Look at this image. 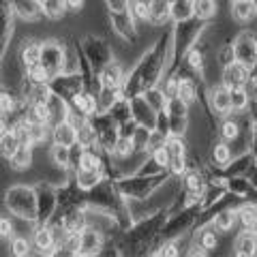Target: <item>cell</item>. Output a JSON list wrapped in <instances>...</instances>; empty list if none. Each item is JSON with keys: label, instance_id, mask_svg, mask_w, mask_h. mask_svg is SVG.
I'll list each match as a JSON object with an SVG mask.
<instances>
[{"label": "cell", "instance_id": "6da1fadb", "mask_svg": "<svg viewBox=\"0 0 257 257\" xmlns=\"http://www.w3.org/2000/svg\"><path fill=\"white\" fill-rule=\"evenodd\" d=\"M248 82V69L242 62H231L229 67H225L223 73V84L229 90H238V88H244Z\"/></svg>", "mask_w": 257, "mask_h": 257}, {"label": "cell", "instance_id": "7a4b0ae2", "mask_svg": "<svg viewBox=\"0 0 257 257\" xmlns=\"http://www.w3.org/2000/svg\"><path fill=\"white\" fill-rule=\"evenodd\" d=\"M52 140H54V144H58V146L71 148L77 142V126L69 124L67 120H64V122H58L52 131Z\"/></svg>", "mask_w": 257, "mask_h": 257}, {"label": "cell", "instance_id": "3957f363", "mask_svg": "<svg viewBox=\"0 0 257 257\" xmlns=\"http://www.w3.org/2000/svg\"><path fill=\"white\" fill-rule=\"evenodd\" d=\"M32 242H35V248L41 255L50 257L56 253V238H54V231L47 229V227H41L35 231V238H32Z\"/></svg>", "mask_w": 257, "mask_h": 257}, {"label": "cell", "instance_id": "277c9868", "mask_svg": "<svg viewBox=\"0 0 257 257\" xmlns=\"http://www.w3.org/2000/svg\"><path fill=\"white\" fill-rule=\"evenodd\" d=\"M255 255H257V236L246 229L236 240V257H255Z\"/></svg>", "mask_w": 257, "mask_h": 257}, {"label": "cell", "instance_id": "5b68a950", "mask_svg": "<svg viewBox=\"0 0 257 257\" xmlns=\"http://www.w3.org/2000/svg\"><path fill=\"white\" fill-rule=\"evenodd\" d=\"M101 248V236L96 229H84L82 242H79V253L82 255H94Z\"/></svg>", "mask_w": 257, "mask_h": 257}, {"label": "cell", "instance_id": "8992f818", "mask_svg": "<svg viewBox=\"0 0 257 257\" xmlns=\"http://www.w3.org/2000/svg\"><path fill=\"white\" fill-rule=\"evenodd\" d=\"M172 13V3L170 0H152L150 3V22L152 24H163Z\"/></svg>", "mask_w": 257, "mask_h": 257}, {"label": "cell", "instance_id": "52a82bcc", "mask_svg": "<svg viewBox=\"0 0 257 257\" xmlns=\"http://www.w3.org/2000/svg\"><path fill=\"white\" fill-rule=\"evenodd\" d=\"M212 107L219 114H227L231 109V90L229 88H216L212 90Z\"/></svg>", "mask_w": 257, "mask_h": 257}, {"label": "cell", "instance_id": "ba28073f", "mask_svg": "<svg viewBox=\"0 0 257 257\" xmlns=\"http://www.w3.org/2000/svg\"><path fill=\"white\" fill-rule=\"evenodd\" d=\"M22 60H24L26 67H37V64H41L43 62V45L41 43H28V45H24Z\"/></svg>", "mask_w": 257, "mask_h": 257}, {"label": "cell", "instance_id": "9c48e42d", "mask_svg": "<svg viewBox=\"0 0 257 257\" xmlns=\"http://www.w3.org/2000/svg\"><path fill=\"white\" fill-rule=\"evenodd\" d=\"M94 140H96V131H94V126H92L90 122H86V120H84V122L77 126V144H79L82 148H86V150H88V148H90L92 144H94Z\"/></svg>", "mask_w": 257, "mask_h": 257}, {"label": "cell", "instance_id": "30bf717a", "mask_svg": "<svg viewBox=\"0 0 257 257\" xmlns=\"http://www.w3.org/2000/svg\"><path fill=\"white\" fill-rule=\"evenodd\" d=\"M231 13H234V18L238 22H248L255 15V5L251 3V0H240V3H234Z\"/></svg>", "mask_w": 257, "mask_h": 257}, {"label": "cell", "instance_id": "8fae6325", "mask_svg": "<svg viewBox=\"0 0 257 257\" xmlns=\"http://www.w3.org/2000/svg\"><path fill=\"white\" fill-rule=\"evenodd\" d=\"M236 216H238V214H234L231 210L219 212V214L214 216V229L219 231V234H225V231H229V229L236 225Z\"/></svg>", "mask_w": 257, "mask_h": 257}, {"label": "cell", "instance_id": "7c38bea8", "mask_svg": "<svg viewBox=\"0 0 257 257\" xmlns=\"http://www.w3.org/2000/svg\"><path fill=\"white\" fill-rule=\"evenodd\" d=\"M214 11H216V0H193V13L199 20L212 18Z\"/></svg>", "mask_w": 257, "mask_h": 257}, {"label": "cell", "instance_id": "4fadbf2b", "mask_svg": "<svg viewBox=\"0 0 257 257\" xmlns=\"http://www.w3.org/2000/svg\"><path fill=\"white\" fill-rule=\"evenodd\" d=\"M32 146H20L18 152L11 157V165L15 170H26V167L32 163Z\"/></svg>", "mask_w": 257, "mask_h": 257}, {"label": "cell", "instance_id": "5bb4252c", "mask_svg": "<svg viewBox=\"0 0 257 257\" xmlns=\"http://www.w3.org/2000/svg\"><path fill=\"white\" fill-rule=\"evenodd\" d=\"M52 120V109L47 105H32V111L28 114V122L35 124H50Z\"/></svg>", "mask_w": 257, "mask_h": 257}, {"label": "cell", "instance_id": "9a60e30c", "mask_svg": "<svg viewBox=\"0 0 257 257\" xmlns=\"http://www.w3.org/2000/svg\"><path fill=\"white\" fill-rule=\"evenodd\" d=\"M176 99L184 103V105L193 103V99H195V86H193L191 79H180L178 82V96H176Z\"/></svg>", "mask_w": 257, "mask_h": 257}, {"label": "cell", "instance_id": "2e32d148", "mask_svg": "<svg viewBox=\"0 0 257 257\" xmlns=\"http://www.w3.org/2000/svg\"><path fill=\"white\" fill-rule=\"evenodd\" d=\"M79 170H84V172H96V174H101V159L92 155L90 150H86L82 159H79Z\"/></svg>", "mask_w": 257, "mask_h": 257}, {"label": "cell", "instance_id": "e0dca14e", "mask_svg": "<svg viewBox=\"0 0 257 257\" xmlns=\"http://www.w3.org/2000/svg\"><path fill=\"white\" fill-rule=\"evenodd\" d=\"M22 146L20 144V140H18V135L13 133V128L9 133H3V155L7 157V159H11L15 152H18V148Z\"/></svg>", "mask_w": 257, "mask_h": 257}, {"label": "cell", "instance_id": "ac0fdd59", "mask_svg": "<svg viewBox=\"0 0 257 257\" xmlns=\"http://www.w3.org/2000/svg\"><path fill=\"white\" fill-rule=\"evenodd\" d=\"M238 219H240V225H242L244 229H253L255 227V221H257V210H255V208H251V206L240 208Z\"/></svg>", "mask_w": 257, "mask_h": 257}, {"label": "cell", "instance_id": "d6986e66", "mask_svg": "<svg viewBox=\"0 0 257 257\" xmlns=\"http://www.w3.org/2000/svg\"><path fill=\"white\" fill-rule=\"evenodd\" d=\"M248 105V92L244 88H238V90H231V109L234 111H244Z\"/></svg>", "mask_w": 257, "mask_h": 257}, {"label": "cell", "instance_id": "ffe728a7", "mask_svg": "<svg viewBox=\"0 0 257 257\" xmlns=\"http://www.w3.org/2000/svg\"><path fill=\"white\" fill-rule=\"evenodd\" d=\"M52 159H54V163H56V165L67 167V165H69V161H71V148L54 144V148H52Z\"/></svg>", "mask_w": 257, "mask_h": 257}, {"label": "cell", "instance_id": "44dd1931", "mask_svg": "<svg viewBox=\"0 0 257 257\" xmlns=\"http://www.w3.org/2000/svg\"><path fill=\"white\" fill-rule=\"evenodd\" d=\"M212 159L216 165H227L231 161V148L227 144H216L214 150H212Z\"/></svg>", "mask_w": 257, "mask_h": 257}, {"label": "cell", "instance_id": "7402d4cb", "mask_svg": "<svg viewBox=\"0 0 257 257\" xmlns=\"http://www.w3.org/2000/svg\"><path fill=\"white\" fill-rule=\"evenodd\" d=\"M11 255L13 257H30V242L26 238H13L11 240Z\"/></svg>", "mask_w": 257, "mask_h": 257}, {"label": "cell", "instance_id": "603a6c76", "mask_svg": "<svg viewBox=\"0 0 257 257\" xmlns=\"http://www.w3.org/2000/svg\"><path fill=\"white\" fill-rule=\"evenodd\" d=\"M28 77L35 82V86H39V84H45L52 75H50V71H47L43 64H37V67H28Z\"/></svg>", "mask_w": 257, "mask_h": 257}, {"label": "cell", "instance_id": "cb8c5ba5", "mask_svg": "<svg viewBox=\"0 0 257 257\" xmlns=\"http://www.w3.org/2000/svg\"><path fill=\"white\" fill-rule=\"evenodd\" d=\"M28 133H30V144H32V146H35V144H43L47 140V124H35V122H30Z\"/></svg>", "mask_w": 257, "mask_h": 257}, {"label": "cell", "instance_id": "d4e9b609", "mask_svg": "<svg viewBox=\"0 0 257 257\" xmlns=\"http://www.w3.org/2000/svg\"><path fill=\"white\" fill-rule=\"evenodd\" d=\"M189 9H193V0H174L172 3V13L176 20H184L189 15Z\"/></svg>", "mask_w": 257, "mask_h": 257}, {"label": "cell", "instance_id": "484cf974", "mask_svg": "<svg viewBox=\"0 0 257 257\" xmlns=\"http://www.w3.org/2000/svg\"><path fill=\"white\" fill-rule=\"evenodd\" d=\"M64 7H67L64 0H45V3H43V9H45V13L50 15V18H60L62 11H64Z\"/></svg>", "mask_w": 257, "mask_h": 257}, {"label": "cell", "instance_id": "4316f807", "mask_svg": "<svg viewBox=\"0 0 257 257\" xmlns=\"http://www.w3.org/2000/svg\"><path fill=\"white\" fill-rule=\"evenodd\" d=\"M118 82H120V69L116 64L105 67V71H103V84H105V88H114Z\"/></svg>", "mask_w": 257, "mask_h": 257}, {"label": "cell", "instance_id": "83f0119b", "mask_svg": "<svg viewBox=\"0 0 257 257\" xmlns=\"http://www.w3.org/2000/svg\"><path fill=\"white\" fill-rule=\"evenodd\" d=\"M131 13L135 15V20H150V5L144 0H133Z\"/></svg>", "mask_w": 257, "mask_h": 257}, {"label": "cell", "instance_id": "f1b7e54d", "mask_svg": "<svg viewBox=\"0 0 257 257\" xmlns=\"http://www.w3.org/2000/svg\"><path fill=\"white\" fill-rule=\"evenodd\" d=\"M15 7H18V11L24 15V18H35L37 9H39V5L35 3V0H18Z\"/></svg>", "mask_w": 257, "mask_h": 257}, {"label": "cell", "instance_id": "f546056e", "mask_svg": "<svg viewBox=\"0 0 257 257\" xmlns=\"http://www.w3.org/2000/svg\"><path fill=\"white\" fill-rule=\"evenodd\" d=\"M221 135H223V140H225V142L236 140L238 135H240V126H238V122H234V120H227V122H223V126H221Z\"/></svg>", "mask_w": 257, "mask_h": 257}, {"label": "cell", "instance_id": "4dcf8cb0", "mask_svg": "<svg viewBox=\"0 0 257 257\" xmlns=\"http://www.w3.org/2000/svg\"><path fill=\"white\" fill-rule=\"evenodd\" d=\"M77 180H79V184H82L84 189H90V187H94V184L99 182V174H96V172H84V170H79Z\"/></svg>", "mask_w": 257, "mask_h": 257}, {"label": "cell", "instance_id": "1f68e13d", "mask_svg": "<svg viewBox=\"0 0 257 257\" xmlns=\"http://www.w3.org/2000/svg\"><path fill=\"white\" fill-rule=\"evenodd\" d=\"M165 148L170 150L172 159H174V157H184V142H182L180 138H172V140H167Z\"/></svg>", "mask_w": 257, "mask_h": 257}, {"label": "cell", "instance_id": "d6a6232c", "mask_svg": "<svg viewBox=\"0 0 257 257\" xmlns=\"http://www.w3.org/2000/svg\"><path fill=\"white\" fill-rule=\"evenodd\" d=\"M199 244H202V248L214 251V248L219 246V238H216L214 231H204V234H202V240H199Z\"/></svg>", "mask_w": 257, "mask_h": 257}, {"label": "cell", "instance_id": "836d02e7", "mask_svg": "<svg viewBox=\"0 0 257 257\" xmlns=\"http://www.w3.org/2000/svg\"><path fill=\"white\" fill-rule=\"evenodd\" d=\"M170 161H172V155H170V150H167L165 146H161L155 150V163L161 165V167H165V165H170Z\"/></svg>", "mask_w": 257, "mask_h": 257}, {"label": "cell", "instance_id": "e575fe53", "mask_svg": "<svg viewBox=\"0 0 257 257\" xmlns=\"http://www.w3.org/2000/svg\"><path fill=\"white\" fill-rule=\"evenodd\" d=\"M133 146H135L133 140H118L114 152H116V155H120V157H126V155H131V152H133Z\"/></svg>", "mask_w": 257, "mask_h": 257}, {"label": "cell", "instance_id": "d590c367", "mask_svg": "<svg viewBox=\"0 0 257 257\" xmlns=\"http://www.w3.org/2000/svg\"><path fill=\"white\" fill-rule=\"evenodd\" d=\"M189 64L193 69H202V64H204V60H202V52L199 50H191V54H189Z\"/></svg>", "mask_w": 257, "mask_h": 257}, {"label": "cell", "instance_id": "8d00e7d4", "mask_svg": "<svg viewBox=\"0 0 257 257\" xmlns=\"http://www.w3.org/2000/svg\"><path fill=\"white\" fill-rule=\"evenodd\" d=\"M184 184H187L189 191H199V187H202V178H199L197 174H189L187 180H184Z\"/></svg>", "mask_w": 257, "mask_h": 257}, {"label": "cell", "instance_id": "74e56055", "mask_svg": "<svg viewBox=\"0 0 257 257\" xmlns=\"http://www.w3.org/2000/svg\"><path fill=\"white\" fill-rule=\"evenodd\" d=\"M170 170L174 174H182L184 172V157H174L170 161Z\"/></svg>", "mask_w": 257, "mask_h": 257}, {"label": "cell", "instance_id": "f35d334b", "mask_svg": "<svg viewBox=\"0 0 257 257\" xmlns=\"http://www.w3.org/2000/svg\"><path fill=\"white\" fill-rule=\"evenodd\" d=\"M161 257H178V248H176L174 244H165L163 248L159 251Z\"/></svg>", "mask_w": 257, "mask_h": 257}, {"label": "cell", "instance_id": "ab89813d", "mask_svg": "<svg viewBox=\"0 0 257 257\" xmlns=\"http://www.w3.org/2000/svg\"><path fill=\"white\" fill-rule=\"evenodd\" d=\"M13 111V101H11V96L9 94H3V114H11Z\"/></svg>", "mask_w": 257, "mask_h": 257}, {"label": "cell", "instance_id": "60d3db41", "mask_svg": "<svg viewBox=\"0 0 257 257\" xmlns=\"http://www.w3.org/2000/svg\"><path fill=\"white\" fill-rule=\"evenodd\" d=\"M67 3V9H71V11H79L84 7V0H64Z\"/></svg>", "mask_w": 257, "mask_h": 257}, {"label": "cell", "instance_id": "b9f144b4", "mask_svg": "<svg viewBox=\"0 0 257 257\" xmlns=\"http://www.w3.org/2000/svg\"><path fill=\"white\" fill-rule=\"evenodd\" d=\"M11 234H13V225L7 219H3V238H9Z\"/></svg>", "mask_w": 257, "mask_h": 257}, {"label": "cell", "instance_id": "7bdbcfd3", "mask_svg": "<svg viewBox=\"0 0 257 257\" xmlns=\"http://www.w3.org/2000/svg\"><path fill=\"white\" fill-rule=\"evenodd\" d=\"M189 257H206V251L204 248H193V251L189 253Z\"/></svg>", "mask_w": 257, "mask_h": 257}, {"label": "cell", "instance_id": "ee69618b", "mask_svg": "<svg viewBox=\"0 0 257 257\" xmlns=\"http://www.w3.org/2000/svg\"><path fill=\"white\" fill-rule=\"evenodd\" d=\"M253 229H255V231H257V221H255V227H253Z\"/></svg>", "mask_w": 257, "mask_h": 257}, {"label": "cell", "instance_id": "f6af8a7d", "mask_svg": "<svg viewBox=\"0 0 257 257\" xmlns=\"http://www.w3.org/2000/svg\"><path fill=\"white\" fill-rule=\"evenodd\" d=\"M234 3H240V0H234Z\"/></svg>", "mask_w": 257, "mask_h": 257}, {"label": "cell", "instance_id": "bcb514c9", "mask_svg": "<svg viewBox=\"0 0 257 257\" xmlns=\"http://www.w3.org/2000/svg\"><path fill=\"white\" fill-rule=\"evenodd\" d=\"M155 257H161V255H155Z\"/></svg>", "mask_w": 257, "mask_h": 257}, {"label": "cell", "instance_id": "7dc6e473", "mask_svg": "<svg viewBox=\"0 0 257 257\" xmlns=\"http://www.w3.org/2000/svg\"><path fill=\"white\" fill-rule=\"evenodd\" d=\"M43 3H45V0H43Z\"/></svg>", "mask_w": 257, "mask_h": 257}]
</instances>
